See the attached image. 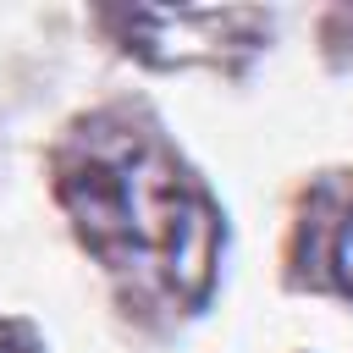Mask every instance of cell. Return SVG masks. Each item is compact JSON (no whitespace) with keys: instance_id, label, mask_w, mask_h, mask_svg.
I'll return each mask as SVG.
<instances>
[{"instance_id":"obj_1","label":"cell","mask_w":353,"mask_h":353,"mask_svg":"<svg viewBox=\"0 0 353 353\" xmlns=\"http://www.w3.org/2000/svg\"><path fill=\"white\" fill-rule=\"evenodd\" d=\"M66 204L77 210L83 232L105 254L154 259L176 287L199 292L210 276V243L215 226L204 204L182 188L165 154L143 143H110L94 149L88 165L66 176Z\"/></svg>"},{"instance_id":"obj_3","label":"cell","mask_w":353,"mask_h":353,"mask_svg":"<svg viewBox=\"0 0 353 353\" xmlns=\"http://www.w3.org/2000/svg\"><path fill=\"white\" fill-rule=\"evenodd\" d=\"M0 353H33V336L17 325H0Z\"/></svg>"},{"instance_id":"obj_2","label":"cell","mask_w":353,"mask_h":353,"mask_svg":"<svg viewBox=\"0 0 353 353\" xmlns=\"http://www.w3.org/2000/svg\"><path fill=\"white\" fill-rule=\"evenodd\" d=\"M336 276H342V287L353 292V215H347V226H342V237H336Z\"/></svg>"}]
</instances>
